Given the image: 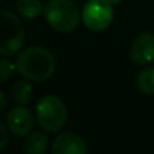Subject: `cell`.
Returning a JSON list of instances; mask_svg holds the SVG:
<instances>
[{"instance_id":"e0dca14e","label":"cell","mask_w":154,"mask_h":154,"mask_svg":"<svg viewBox=\"0 0 154 154\" xmlns=\"http://www.w3.org/2000/svg\"><path fill=\"white\" fill-rule=\"evenodd\" d=\"M0 2H2V3H3V2H4V0H0Z\"/></svg>"},{"instance_id":"2e32d148","label":"cell","mask_w":154,"mask_h":154,"mask_svg":"<svg viewBox=\"0 0 154 154\" xmlns=\"http://www.w3.org/2000/svg\"><path fill=\"white\" fill-rule=\"evenodd\" d=\"M108 3H111L112 5H116V4H120V3L123 2V0H107Z\"/></svg>"},{"instance_id":"52a82bcc","label":"cell","mask_w":154,"mask_h":154,"mask_svg":"<svg viewBox=\"0 0 154 154\" xmlns=\"http://www.w3.org/2000/svg\"><path fill=\"white\" fill-rule=\"evenodd\" d=\"M130 57L137 65H147L154 61L153 32H143L135 38L130 49Z\"/></svg>"},{"instance_id":"9a60e30c","label":"cell","mask_w":154,"mask_h":154,"mask_svg":"<svg viewBox=\"0 0 154 154\" xmlns=\"http://www.w3.org/2000/svg\"><path fill=\"white\" fill-rule=\"evenodd\" d=\"M0 99H2V104H0V109H2V111H4V109H5V106H7V99H5L4 92H0Z\"/></svg>"},{"instance_id":"8fae6325","label":"cell","mask_w":154,"mask_h":154,"mask_svg":"<svg viewBox=\"0 0 154 154\" xmlns=\"http://www.w3.org/2000/svg\"><path fill=\"white\" fill-rule=\"evenodd\" d=\"M16 11L24 19H35L43 12L42 0H16Z\"/></svg>"},{"instance_id":"9c48e42d","label":"cell","mask_w":154,"mask_h":154,"mask_svg":"<svg viewBox=\"0 0 154 154\" xmlns=\"http://www.w3.org/2000/svg\"><path fill=\"white\" fill-rule=\"evenodd\" d=\"M49 147V138L46 134L35 131L30 133L24 141L26 154H45Z\"/></svg>"},{"instance_id":"4fadbf2b","label":"cell","mask_w":154,"mask_h":154,"mask_svg":"<svg viewBox=\"0 0 154 154\" xmlns=\"http://www.w3.org/2000/svg\"><path fill=\"white\" fill-rule=\"evenodd\" d=\"M15 70H16V65H14L11 61H8L7 57H3V60L0 61V77H2V82L7 81L14 75Z\"/></svg>"},{"instance_id":"277c9868","label":"cell","mask_w":154,"mask_h":154,"mask_svg":"<svg viewBox=\"0 0 154 154\" xmlns=\"http://www.w3.org/2000/svg\"><path fill=\"white\" fill-rule=\"evenodd\" d=\"M24 42V30L20 19L11 11H2V46L0 54L11 57L20 50Z\"/></svg>"},{"instance_id":"ba28073f","label":"cell","mask_w":154,"mask_h":154,"mask_svg":"<svg viewBox=\"0 0 154 154\" xmlns=\"http://www.w3.org/2000/svg\"><path fill=\"white\" fill-rule=\"evenodd\" d=\"M53 154H88V146L81 137L73 133H61L51 145Z\"/></svg>"},{"instance_id":"7c38bea8","label":"cell","mask_w":154,"mask_h":154,"mask_svg":"<svg viewBox=\"0 0 154 154\" xmlns=\"http://www.w3.org/2000/svg\"><path fill=\"white\" fill-rule=\"evenodd\" d=\"M137 88L145 95H154V66L146 68L137 75Z\"/></svg>"},{"instance_id":"30bf717a","label":"cell","mask_w":154,"mask_h":154,"mask_svg":"<svg viewBox=\"0 0 154 154\" xmlns=\"http://www.w3.org/2000/svg\"><path fill=\"white\" fill-rule=\"evenodd\" d=\"M11 97L18 106H26L32 97V87L26 80H18L11 87Z\"/></svg>"},{"instance_id":"6da1fadb","label":"cell","mask_w":154,"mask_h":154,"mask_svg":"<svg viewBox=\"0 0 154 154\" xmlns=\"http://www.w3.org/2000/svg\"><path fill=\"white\" fill-rule=\"evenodd\" d=\"M16 70L30 81H46L56 72V58L49 50L41 46H31L16 58Z\"/></svg>"},{"instance_id":"5bb4252c","label":"cell","mask_w":154,"mask_h":154,"mask_svg":"<svg viewBox=\"0 0 154 154\" xmlns=\"http://www.w3.org/2000/svg\"><path fill=\"white\" fill-rule=\"evenodd\" d=\"M0 131H2V142H0V149H5L8 143V127L5 123H0Z\"/></svg>"},{"instance_id":"3957f363","label":"cell","mask_w":154,"mask_h":154,"mask_svg":"<svg viewBox=\"0 0 154 154\" xmlns=\"http://www.w3.org/2000/svg\"><path fill=\"white\" fill-rule=\"evenodd\" d=\"M35 118L38 125L45 131L56 133L64 127L68 120L66 106L57 96H45L37 103Z\"/></svg>"},{"instance_id":"7a4b0ae2","label":"cell","mask_w":154,"mask_h":154,"mask_svg":"<svg viewBox=\"0 0 154 154\" xmlns=\"http://www.w3.org/2000/svg\"><path fill=\"white\" fill-rule=\"evenodd\" d=\"M43 15L49 26L58 32L73 31L81 18L75 0H49Z\"/></svg>"},{"instance_id":"8992f818","label":"cell","mask_w":154,"mask_h":154,"mask_svg":"<svg viewBox=\"0 0 154 154\" xmlns=\"http://www.w3.org/2000/svg\"><path fill=\"white\" fill-rule=\"evenodd\" d=\"M5 125L14 135H29L34 127V116H32L31 111L27 109L26 107L18 106L7 114Z\"/></svg>"},{"instance_id":"5b68a950","label":"cell","mask_w":154,"mask_h":154,"mask_svg":"<svg viewBox=\"0 0 154 154\" xmlns=\"http://www.w3.org/2000/svg\"><path fill=\"white\" fill-rule=\"evenodd\" d=\"M81 19L91 31H104L114 20V5L107 0H88L82 7Z\"/></svg>"}]
</instances>
